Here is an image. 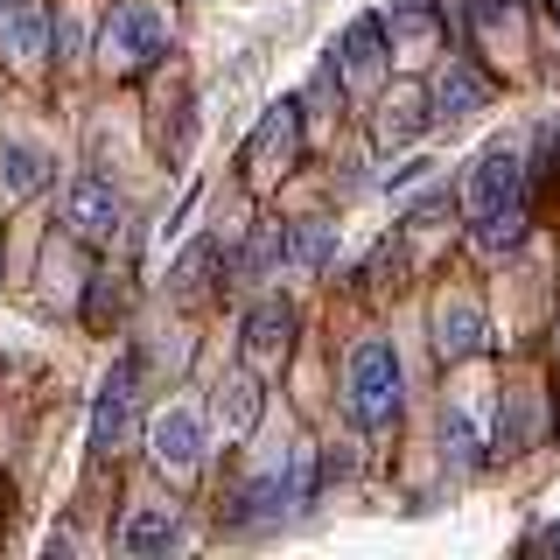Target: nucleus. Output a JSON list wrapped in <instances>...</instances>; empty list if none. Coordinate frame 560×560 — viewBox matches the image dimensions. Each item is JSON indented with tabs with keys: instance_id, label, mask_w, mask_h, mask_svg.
I'll use <instances>...</instances> for the list:
<instances>
[{
	"instance_id": "nucleus-1",
	"label": "nucleus",
	"mask_w": 560,
	"mask_h": 560,
	"mask_svg": "<svg viewBox=\"0 0 560 560\" xmlns=\"http://www.w3.org/2000/svg\"><path fill=\"white\" fill-rule=\"evenodd\" d=\"M399 393H407V378H399V350L385 337H364L350 350V413L364 420V428H393L399 420Z\"/></svg>"
},
{
	"instance_id": "nucleus-23",
	"label": "nucleus",
	"mask_w": 560,
	"mask_h": 560,
	"mask_svg": "<svg viewBox=\"0 0 560 560\" xmlns=\"http://www.w3.org/2000/svg\"><path fill=\"white\" fill-rule=\"evenodd\" d=\"M553 8H560V0H553Z\"/></svg>"
},
{
	"instance_id": "nucleus-9",
	"label": "nucleus",
	"mask_w": 560,
	"mask_h": 560,
	"mask_svg": "<svg viewBox=\"0 0 560 560\" xmlns=\"http://www.w3.org/2000/svg\"><path fill=\"white\" fill-rule=\"evenodd\" d=\"M294 343V308L288 302H259L253 315H245V358L253 364H280Z\"/></svg>"
},
{
	"instance_id": "nucleus-6",
	"label": "nucleus",
	"mask_w": 560,
	"mask_h": 560,
	"mask_svg": "<svg viewBox=\"0 0 560 560\" xmlns=\"http://www.w3.org/2000/svg\"><path fill=\"white\" fill-rule=\"evenodd\" d=\"M148 448H154V463H162L168 477H189V469L203 463V420L189 413V407H168L148 428Z\"/></svg>"
},
{
	"instance_id": "nucleus-22",
	"label": "nucleus",
	"mask_w": 560,
	"mask_h": 560,
	"mask_svg": "<svg viewBox=\"0 0 560 560\" xmlns=\"http://www.w3.org/2000/svg\"><path fill=\"white\" fill-rule=\"evenodd\" d=\"M8 8H14V0H0V22H8Z\"/></svg>"
},
{
	"instance_id": "nucleus-20",
	"label": "nucleus",
	"mask_w": 560,
	"mask_h": 560,
	"mask_svg": "<svg viewBox=\"0 0 560 560\" xmlns=\"http://www.w3.org/2000/svg\"><path fill=\"white\" fill-rule=\"evenodd\" d=\"M378 133H385V140H393V148H399V140H413V133H420V119H413V98H399V105H385V119H378Z\"/></svg>"
},
{
	"instance_id": "nucleus-5",
	"label": "nucleus",
	"mask_w": 560,
	"mask_h": 560,
	"mask_svg": "<svg viewBox=\"0 0 560 560\" xmlns=\"http://www.w3.org/2000/svg\"><path fill=\"white\" fill-rule=\"evenodd\" d=\"M119 224H127V203H119V189L98 183V175H78V183H70V232H78L84 245H105Z\"/></svg>"
},
{
	"instance_id": "nucleus-8",
	"label": "nucleus",
	"mask_w": 560,
	"mask_h": 560,
	"mask_svg": "<svg viewBox=\"0 0 560 560\" xmlns=\"http://www.w3.org/2000/svg\"><path fill=\"white\" fill-rule=\"evenodd\" d=\"M434 350H442L448 364L455 358H477V350H483V308L463 302V294L442 302V308H434Z\"/></svg>"
},
{
	"instance_id": "nucleus-17",
	"label": "nucleus",
	"mask_w": 560,
	"mask_h": 560,
	"mask_svg": "<svg viewBox=\"0 0 560 560\" xmlns=\"http://www.w3.org/2000/svg\"><path fill=\"white\" fill-rule=\"evenodd\" d=\"M518 238H525V203H512V210H490V218H477V245H483V253H512Z\"/></svg>"
},
{
	"instance_id": "nucleus-16",
	"label": "nucleus",
	"mask_w": 560,
	"mask_h": 560,
	"mask_svg": "<svg viewBox=\"0 0 560 560\" xmlns=\"http://www.w3.org/2000/svg\"><path fill=\"white\" fill-rule=\"evenodd\" d=\"M273 259H288V232H280V224H259L253 245H245V259H238V273H245V280H267Z\"/></svg>"
},
{
	"instance_id": "nucleus-19",
	"label": "nucleus",
	"mask_w": 560,
	"mask_h": 560,
	"mask_svg": "<svg viewBox=\"0 0 560 560\" xmlns=\"http://www.w3.org/2000/svg\"><path fill=\"white\" fill-rule=\"evenodd\" d=\"M442 448L455 469H477V428H469V413H448L442 420Z\"/></svg>"
},
{
	"instance_id": "nucleus-3",
	"label": "nucleus",
	"mask_w": 560,
	"mask_h": 560,
	"mask_svg": "<svg viewBox=\"0 0 560 560\" xmlns=\"http://www.w3.org/2000/svg\"><path fill=\"white\" fill-rule=\"evenodd\" d=\"M512 203H525V162L512 148H483L477 168H469V210L490 218V210H512Z\"/></svg>"
},
{
	"instance_id": "nucleus-21",
	"label": "nucleus",
	"mask_w": 560,
	"mask_h": 560,
	"mask_svg": "<svg viewBox=\"0 0 560 560\" xmlns=\"http://www.w3.org/2000/svg\"><path fill=\"white\" fill-rule=\"evenodd\" d=\"M547 547H553V553H560V525H553V533H547Z\"/></svg>"
},
{
	"instance_id": "nucleus-12",
	"label": "nucleus",
	"mask_w": 560,
	"mask_h": 560,
	"mask_svg": "<svg viewBox=\"0 0 560 560\" xmlns=\"http://www.w3.org/2000/svg\"><path fill=\"white\" fill-rule=\"evenodd\" d=\"M175 539H183V518H175L168 504H140V512L127 518V533H119V547L127 553H168Z\"/></svg>"
},
{
	"instance_id": "nucleus-18",
	"label": "nucleus",
	"mask_w": 560,
	"mask_h": 560,
	"mask_svg": "<svg viewBox=\"0 0 560 560\" xmlns=\"http://www.w3.org/2000/svg\"><path fill=\"white\" fill-rule=\"evenodd\" d=\"M288 148H294V105H273L267 127L253 133V162H267V154H280V162H288Z\"/></svg>"
},
{
	"instance_id": "nucleus-10",
	"label": "nucleus",
	"mask_w": 560,
	"mask_h": 560,
	"mask_svg": "<svg viewBox=\"0 0 560 560\" xmlns=\"http://www.w3.org/2000/svg\"><path fill=\"white\" fill-rule=\"evenodd\" d=\"M43 183H49V154L35 148V140H8V148H0V203H22Z\"/></svg>"
},
{
	"instance_id": "nucleus-14",
	"label": "nucleus",
	"mask_w": 560,
	"mask_h": 560,
	"mask_svg": "<svg viewBox=\"0 0 560 560\" xmlns=\"http://www.w3.org/2000/svg\"><path fill=\"white\" fill-rule=\"evenodd\" d=\"M0 43H8L14 63H43V57H49V22H43V8H8Z\"/></svg>"
},
{
	"instance_id": "nucleus-11",
	"label": "nucleus",
	"mask_w": 560,
	"mask_h": 560,
	"mask_svg": "<svg viewBox=\"0 0 560 560\" xmlns=\"http://www.w3.org/2000/svg\"><path fill=\"white\" fill-rule=\"evenodd\" d=\"M337 57H343V78L350 84H378L385 78V57H393V49H385V22H350Z\"/></svg>"
},
{
	"instance_id": "nucleus-4",
	"label": "nucleus",
	"mask_w": 560,
	"mask_h": 560,
	"mask_svg": "<svg viewBox=\"0 0 560 560\" xmlns=\"http://www.w3.org/2000/svg\"><path fill=\"white\" fill-rule=\"evenodd\" d=\"M133 434V358L113 364V378L98 385V407H92V448L98 455H119Z\"/></svg>"
},
{
	"instance_id": "nucleus-15",
	"label": "nucleus",
	"mask_w": 560,
	"mask_h": 560,
	"mask_svg": "<svg viewBox=\"0 0 560 560\" xmlns=\"http://www.w3.org/2000/svg\"><path fill=\"white\" fill-rule=\"evenodd\" d=\"M218 420H224V434H253L259 428V378L253 372L218 385Z\"/></svg>"
},
{
	"instance_id": "nucleus-13",
	"label": "nucleus",
	"mask_w": 560,
	"mask_h": 560,
	"mask_svg": "<svg viewBox=\"0 0 560 560\" xmlns=\"http://www.w3.org/2000/svg\"><path fill=\"white\" fill-rule=\"evenodd\" d=\"M337 224H329V218H302V224H294V232H288V253H294V267H302V273H323V267H337Z\"/></svg>"
},
{
	"instance_id": "nucleus-7",
	"label": "nucleus",
	"mask_w": 560,
	"mask_h": 560,
	"mask_svg": "<svg viewBox=\"0 0 560 560\" xmlns=\"http://www.w3.org/2000/svg\"><path fill=\"white\" fill-rule=\"evenodd\" d=\"M483 105H490V84H483L477 63L448 57L442 70H434V119H442V127H455V119H469V113H483Z\"/></svg>"
},
{
	"instance_id": "nucleus-2",
	"label": "nucleus",
	"mask_w": 560,
	"mask_h": 560,
	"mask_svg": "<svg viewBox=\"0 0 560 560\" xmlns=\"http://www.w3.org/2000/svg\"><path fill=\"white\" fill-rule=\"evenodd\" d=\"M168 49V14L154 8V0H127V8L105 22V63H119V70H140V63H154Z\"/></svg>"
}]
</instances>
